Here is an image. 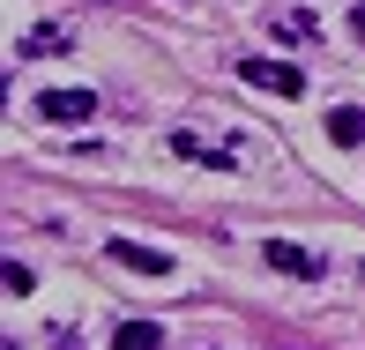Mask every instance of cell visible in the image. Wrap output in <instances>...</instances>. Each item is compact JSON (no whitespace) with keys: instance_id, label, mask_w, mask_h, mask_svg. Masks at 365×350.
<instances>
[{"instance_id":"obj_9","label":"cell","mask_w":365,"mask_h":350,"mask_svg":"<svg viewBox=\"0 0 365 350\" xmlns=\"http://www.w3.org/2000/svg\"><path fill=\"white\" fill-rule=\"evenodd\" d=\"M358 276H365V261H358Z\"/></svg>"},{"instance_id":"obj_8","label":"cell","mask_w":365,"mask_h":350,"mask_svg":"<svg viewBox=\"0 0 365 350\" xmlns=\"http://www.w3.org/2000/svg\"><path fill=\"white\" fill-rule=\"evenodd\" d=\"M351 30H358V38H365V8H358V15H351Z\"/></svg>"},{"instance_id":"obj_4","label":"cell","mask_w":365,"mask_h":350,"mask_svg":"<svg viewBox=\"0 0 365 350\" xmlns=\"http://www.w3.org/2000/svg\"><path fill=\"white\" fill-rule=\"evenodd\" d=\"M112 261H120V269H142V276H172V254L135 246V239H112Z\"/></svg>"},{"instance_id":"obj_5","label":"cell","mask_w":365,"mask_h":350,"mask_svg":"<svg viewBox=\"0 0 365 350\" xmlns=\"http://www.w3.org/2000/svg\"><path fill=\"white\" fill-rule=\"evenodd\" d=\"M157 343H164L157 321H120V328H112V350H157Z\"/></svg>"},{"instance_id":"obj_3","label":"cell","mask_w":365,"mask_h":350,"mask_svg":"<svg viewBox=\"0 0 365 350\" xmlns=\"http://www.w3.org/2000/svg\"><path fill=\"white\" fill-rule=\"evenodd\" d=\"M261 254H269V269H284V276H321V254H306V246H291V239H269L261 246Z\"/></svg>"},{"instance_id":"obj_1","label":"cell","mask_w":365,"mask_h":350,"mask_svg":"<svg viewBox=\"0 0 365 350\" xmlns=\"http://www.w3.org/2000/svg\"><path fill=\"white\" fill-rule=\"evenodd\" d=\"M38 120L82 127V120H97V97H90V90H45V97H38Z\"/></svg>"},{"instance_id":"obj_7","label":"cell","mask_w":365,"mask_h":350,"mask_svg":"<svg viewBox=\"0 0 365 350\" xmlns=\"http://www.w3.org/2000/svg\"><path fill=\"white\" fill-rule=\"evenodd\" d=\"M0 283H8V298H30V291H38V276H30L23 261H8V269H0Z\"/></svg>"},{"instance_id":"obj_6","label":"cell","mask_w":365,"mask_h":350,"mask_svg":"<svg viewBox=\"0 0 365 350\" xmlns=\"http://www.w3.org/2000/svg\"><path fill=\"white\" fill-rule=\"evenodd\" d=\"M328 142H343V149H358V142H365V112H358V105H343V112H328Z\"/></svg>"},{"instance_id":"obj_2","label":"cell","mask_w":365,"mask_h":350,"mask_svg":"<svg viewBox=\"0 0 365 350\" xmlns=\"http://www.w3.org/2000/svg\"><path fill=\"white\" fill-rule=\"evenodd\" d=\"M239 82H254V90H269V97H298V90H306V75H298L291 60H246Z\"/></svg>"}]
</instances>
